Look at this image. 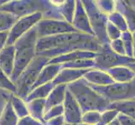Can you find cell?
<instances>
[{
    "label": "cell",
    "instance_id": "obj_27",
    "mask_svg": "<svg viewBox=\"0 0 135 125\" xmlns=\"http://www.w3.org/2000/svg\"><path fill=\"white\" fill-rule=\"evenodd\" d=\"M62 68H72V69H91L95 68L94 59H79L75 61L66 63L61 64Z\"/></svg>",
    "mask_w": 135,
    "mask_h": 125
},
{
    "label": "cell",
    "instance_id": "obj_35",
    "mask_svg": "<svg viewBox=\"0 0 135 125\" xmlns=\"http://www.w3.org/2000/svg\"><path fill=\"white\" fill-rule=\"evenodd\" d=\"M63 113H64L63 104L51 107L45 110V113L44 115V122L48 121V120L55 118H57L59 116H62Z\"/></svg>",
    "mask_w": 135,
    "mask_h": 125
},
{
    "label": "cell",
    "instance_id": "obj_13",
    "mask_svg": "<svg viewBox=\"0 0 135 125\" xmlns=\"http://www.w3.org/2000/svg\"><path fill=\"white\" fill-rule=\"evenodd\" d=\"M55 7V17L57 20H63L71 24L76 9L75 0L67 1H50Z\"/></svg>",
    "mask_w": 135,
    "mask_h": 125
},
{
    "label": "cell",
    "instance_id": "obj_6",
    "mask_svg": "<svg viewBox=\"0 0 135 125\" xmlns=\"http://www.w3.org/2000/svg\"><path fill=\"white\" fill-rule=\"evenodd\" d=\"M81 2L89 18L93 35L101 45L109 44L110 42L106 34V27L108 22V16L99 10L97 7L96 1L82 0Z\"/></svg>",
    "mask_w": 135,
    "mask_h": 125
},
{
    "label": "cell",
    "instance_id": "obj_44",
    "mask_svg": "<svg viewBox=\"0 0 135 125\" xmlns=\"http://www.w3.org/2000/svg\"><path fill=\"white\" fill-rule=\"evenodd\" d=\"M8 3V0H0V8L4 6Z\"/></svg>",
    "mask_w": 135,
    "mask_h": 125
},
{
    "label": "cell",
    "instance_id": "obj_22",
    "mask_svg": "<svg viewBox=\"0 0 135 125\" xmlns=\"http://www.w3.org/2000/svg\"><path fill=\"white\" fill-rule=\"evenodd\" d=\"M3 97L4 100H8L10 102L12 107L15 110V113L18 118H24L25 116L30 115L29 109H28V106L26 102L17 96L15 94H11V93H8V94H3Z\"/></svg>",
    "mask_w": 135,
    "mask_h": 125
},
{
    "label": "cell",
    "instance_id": "obj_26",
    "mask_svg": "<svg viewBox=\"0 0 135 125\" xmlns=\"http://www.w3.org/2000/svg\"><path fill=\"white\" fill-rule=\"evenodd\" d=\"M108 108L117 110L119 113L127 115L135 120V100L111 103Z\"/></svg>",
    "mask_w": 135,
    "mask_h": 125
},
{
    "label": "cell",
    "instance_id": "obj_11",
    "mask_svg": "<svg viewBox=\"0 0 135 125\" xmlns=\"http://www.w3.org/2000/svg\"><path fill=\"white\" fill-rule=\"evenodd\" d=\"M64 113L63 116L65 118L66 123H81L82 111L81 107L73 95L67 89L63 103Z\"/></svg>",
    "mask_w": 135,
    "mask_h": 125
},
{
    "label": "cell",
    "instance_id": "obj_45",
    "mask_svg": "<svg viewBox=\"0 0 135 125\" xmlns=\"http://www.w3.org/2000/svg\"><path fill=\"white\" fill-rule=\"evenodd\" d=\"M108 125H120V123H119V122L118 121V119L116 118L114 121H113L112 123H110L109 124H108Z\"/></svg>",
    "mask_w": 135,
    "mask_h": 125
},
{
    "label": "cell",
    "instance_id": "obj_1",
    "mask_svg": "<svg viewBox=\"0 0 135 125\" xmlns=\"http://www.w3.org/2000/svg\"><path fill=\"white\" fill-rule=\"evenodd\" d=\"M101 44L93 35L79 32L45 37L37 39L36 56L49 59L73 51H89L97 53Z\"/></svg>",
    "mask_w": 135,
    "mask_h": 125
},
{
    "label": "cell",
    "instance_id": "obj_37",
    "mask_svg": "<svg viewBox=\"0 0 135 125\" xmlns=\"http://www.w3.org/2000/svg\"><path fill=\"white\" fill-rule=\"evenodd\" d=\"M109 46L111 49L115 52L116 53H118V55L121 56H126V53H125V49H124V46L121 39H116L113 41H111L109 43Z\"/></svg>",
    "mask_w": 135,
    "mask_h": 125
},
{
    "label": "cell",
    "instance_id": "obj_28",
    "mask_svg": "<svg viewBox=\"0 0 135 125\" xmlns=\"http://www.w3.org/2000/svg\"><path fill=\"white\" fill-rule=\"evenodd\" d=\"M108 18L111 24H113L116 28H118L122 33L128 30V27L126 19L124 18L122 13L118 12V10H115L113 13H111L110 15H108Z\"/></svg>",
    "mask_w": 135,
    "mask_h": 125
},
{
    "label": "cell",
    "instance_id": "obj_10",
    "mask_svg": "<svg viewBox=\"0 0 135 125\" xmlns=\"http://www.w3.org/2000/svg\"><path fill=\"white\" fill-rule=\"evenodd\" d=\"M42 18L43 15L41 13H35L33 14L18 18V20L8 31L7 44L13 45L18 39H20L22 36H24L30 30L35 28Z\"/></svg>",
    "mask_w": 135,
    "mask_h": 125
},
{
    "label": "cell",
    "instance_id": "obj_2",
    "mask_svg": "<svg viewBox=\"0 0 135 125\" xmlns=\"http://www.w3.org/2000/svg\"><path fill=\"white\" fill-rule=\"evenodd\" d=\"M67 89L76 100L82 113L88 111L102 113L109 108L110 102L93 89L83 78L68 84Z\"/></svg>",
    "mask_w": 135,
    "mask_h": 125
},
{
    "label": "cell",
    "instance_id": "obj_30",
    "mask_svg": "<svg viewBox=\"0 0 135 125\" xmlns=\"http://www.w3.org/2000/svg\"><path fill=\"white\" fill-rule=\"evenodd\" d=\"M120 39L123 44L125 53H126V56L128 58H133V36H132V33L129 30L123 32L122 34H121Z\"/></svg>",
    "mask_w": 135,
    "mask_h": 125
},
{
    "label": "cell",
    "instance_id": "obj_4",
    "mask_svg": "<svg viewBox=\"0 0 135 125\" xmlns=\"http://www.w3.org/2000/svg\"><path fill=\"white\" fill-rule=\"evenodd\" d=\"M49 58L36 56L28 67L18 76L17 80L13 83L16 87L15 94L20 98L25 99L30 94L32 88L38 78L42 68L50 62Z\"/></svg>",
    "mask_w": 135,
    "mask_h": 125
},
{
    "label": "cell",
    "instance_id": "obj_43",
    "mask_svg": "<svg viewBox=\"0 0 135 125\" xmlns=\"http://www.w3.org/2000/svg\"><path fill=\"white\" fill-rule=\"evenodd\" d=\"M128 67L131 68L132 70L133 71V73H135V62H134V63H130V64H128Z\"/></svg>",
    "mask_w": 135,
    "mask_h": 125
},
{
    "label": "cell",
    "instance_id": "obj_14",
    "mask_svg": "<svg viewBox=\"0 0 135 125\" xmlns=\"http://www.w3.org/2000/svg\"><path fill=\"white\" fill-rule=\"evenodd\" d=\"M83 78L92 86L103 87L113 84L115 83L108 72L97 68L89 69L83 76Z\"/></svg>",
    "mask_w": 135,
    "mask_h": 125
},
{
    "label": "cell",
    "instance_id": "obj_25",
    "mask_svg": "<svg viewBox=\"0 0 135 125\" xmlns=\"http://www.w3.org/2000/svg\"><path fill=\"white\" fill-rule=\"evenodd\" d=\"M55 85L52 82L36 87L30 91V93L28 94L25 101L26 103H28V102L35 99H45L50 94V93L52 91Z\"/></svg>",
    "mask_w": 135,
    "mask_h": 125
},
{
    "label": "cell",
    "instance_id": "obj_39",
    "mask_svg": "<svg viewBox=\"0 0 135 125\" xmlns=\"http://www.w3.org/2000/svg\"><path fill=\"white\" fill-rule=\"evenodd\" d=\"M117 119L119 122L120 125H135V120L123 113H119L117 117Z\"/></svg>",
    "mask_w": 135,
    "mask_h": 125
},
{
    "label": "cell",
    "instance_id": "obj_32",
    "mask_svg": "<svg viewBox=\"0 0 135 125\" xmlns=\"http://www.w3.org/2000/svg\"><path fill=\"white\" fill-rule=\"evenodd\" d=\"M0 89L11 93V94H15L16 92V87L15 83L4 73L1 68H0Z\"/></svg>",
    "mask_w": 135,
    "mask_h": 125
},
{
    "label": "cell",
    "instance_id": "obj_7",
    "mask_svg": "<svg viewBox=\"0 0 135 125\" xmlns=\"http://www.w3.org/2000/svg\"><path fill=\"white\" fill-rule=\"evenodd\" d=\"M95 68L107 71L108 69L118 66H128L134 63L135 59L127 56H121L111 49L109 44L100 46L94 58Z\"/></svg>",
    "mask_w": 135,
    "mask_h": 125
},
{
    "label": "cell",
    "instance_id": "obj_21",
    "mask_svg": "<svg viewBox=\"0 0 135 125\" xmlns=\"http://www.w3.org/2000/svg\"><path fill=\"white\" fill-rule=\"evenodd\" d=\"M67 91V85L60 84L55 85L45 99V110L56 105L63 104L66 94Z\"/></svg>",
    "mask_w": 135,
    "mask_h": 125
},
{
    "label": "cell",
    "instance_id": "obj_33",
    "mask_svg": "<svg viewBox=\"0 0 135 125\" xmlns=\"http://www.w3.org/2000/svg\"><path fill=\"white\" fill-rule=\"evenodd\" d=\"M119 112L115 109H107L101 113L99 123L97 125H108L117 118Z\"/></svg>",
    "mask_w": 135,
    "mask_h": 125
},
{
    "label": "cell",
    "instance_id": "obj_34",
    "mask_svg": "<svg viewBox=\"0 0 135 125\" xmlns=\"http://www.w3.org/2000/svg\"><path fill=\"white\" fill-rule=\"evenodd\" d=\"M101 113L98 111H88L82 113L81 123L89 125H97L99 123Z\"/></svg>",
    "mask_w": 135,
    "mask_h": 125
},
{
    "label": "cell",
    "instance_id": "obj_24",
    "mask_svg": "<svg viewBox=\"0 0 135 125\" xmlns=\"http://www.w3.org/2000/svg\"><path fill=\"white\" fill-rule=\"evenodd\" d=\"M18 117L13 110L10 102L5 100V104L0 114V125H17Z\"/></svg>",
    "mask_w": 135,
    "mask_h": 125
},
{
    "label": "cell",
    "instance_id": "obj_8",
    "mask_svg": "<svg viewBox=\"0 0 135 125\" xmlns=\"http://www.w3.org/2000/svg\"><path fill=\"white\" fill-rule=\"evenodd\" d=\"M48 8V1L36 0H15L8 1V3L0 8V10L10 13L20 18L35 13H43Z\"/></svg>",
    "mask_w": 135,
    "mask_h": 125
},
{
    "label": "cell",
    "instance_id": "obj_15",
    "mask_svg": "<svg viewBox=\"0 0 135 125\" xmlns=\"http://www.w3.org/2000/svg\"><path fill=\"white\" fill-rule=\"evenodd\" d=\"M15 48L13 45L7 44L0 52V68L10 78L15 69Z\"/></svg>",
    "mask_w": 135,
    "mask_h": 125
},
{
    "label": "cell",
    "instance_id": "obj_31",
    "mask_svg": "<svg viewBox=\"0 0 135 125\" xmlns=\"http://www.w3.org/2000/svg\"><path fill=\"white\" fill-rule=\"evenodd\" d=\"M96 4L99 10L107 16L116 10V1L113 0H98L96 1Z\"/></svg>",
    "mask_w": 135,
    "mask_h": 125
},
{
    "label": "cell",
    "instance_id": "obj_5",
    "mask_svg": "<svg viewBox=\"0 0 135 125\" xmlns=\"http://www.w3.org/2000/svg\"><path fill=\"white\" fill-rule=\"evenodd\" d=\"M90 86L110 103L135 100V78L129 83H114L103 87Z\"/></svg>",
    "mask_w": 135,
    "mask_h": 125
},
{
    "label": "cell",
    "instance_id": "obj_36",
    "mask_svg": "<svg viewBox=\"0 0 135 125\" xmlns=\"http://www.w3.org/2000/svg\"><path fill=\"white\" fill-rule=\"evenodd\" d=\"M106 34H107V37H108V39L109 40V42H111V41L120 39L122 32L108 21V24H107V27H106Z\"/></svg>",
    "mask_w": 135,
    "mask_h": 125
},
{
    "label": "cell",
    "instance_id": "obj_29",
    "mask_svg": "<svg viewBox=\"0 0 135 125\" xmlns=\"http://www.w3.org/2000/svg\"><path fill=\"white\" fill-rule=\"evenodd\" d=\"M17 20L18 18L8 13L0 10V32L9 31Z\"/></svg>",
    "mask_w": 135,
    "mask_h": 125
},
{
    "label": "cell",
    "instance_id": "obj_9",
    "mask_svg": "<svg viewBox=\"0 0 135 125\" xmlns=\"http://www.w3.org/2000/svg\"><path fill=\"white\" fill-rule=\"evenodd\" d=\"M35 29L38 39L77 32L69 23L50 18H42L36 24Z\"/></svg>",
    "mask_w": 135,
    "mask_h": 125
},
{
    "label": "cell",
    "instance_id": "obj_40",
    "mask_svg": "<svg viewBox=\"0 0 135 125\" xmlns=\"http://www.w3.org/2000/svg\"><path fill=\"white\" fill-rule=\"evenodd\" d=\"M65 124H66V121H65V118L63 115L52 119H50L48 121H45L44 123V125H65Z\"/></svg>",
    "mask_w": 135,
    "mask_h": 125
},
{
    "label": "cell",
    "instance_id": "obj_3",
    "mask_svg": "<svg viewBox=\"0 0 135 125\" xmlns=\"http://www.w3.org/2000/svg\"><path fill=\"white\" fill-rule=\"evenodd\" d=\"M37 39L38 37L35 27L18 39L13 44L15 48V69L10 76V79L13 83L17 80L20 73L36 57Z\"/></svg>",
    "mask_w": 135,
    "mask_h": 125
},
{
    "label": "cell",
    "instance_id": "obj_17",
    "mask_svg": "<svg viewBox=\"0 0 135 125\" xmlns=\"http://www.w3.org/2000/svg\"><path fill=\"white\" fill-rule=\"evenodd\" d=\"M61 68H62L61 64H55V63H48V64H46V65L42 68V70L40 71L33 88H32V89H34L35 88L39 87L40 85L45 84V83L53 82L55 77L58 75L60 71L61 70Z\"/></svg>",
    "mask_w": 135,
    "mask_h": 125
},
{
    "label": "cell",
    "instance_id": "obj_20",
    "mask_svg": "<svg viewBox=\"0 0 135 125\" xmlns=\"http://www.w3.org/2000/svg\"><path fill=\"white\" fill-rule=\"evenodd\" d=\"M115 83H129L135 78V73L128 66H118L107 70Z\"/></svg>",
    "mask_w": 135,
    "mask_h": 125
},
{
    "label": "cell",
    "instance_id": "obj_18",
    "mask_svg": "<svg viewBox=\"0 0 135 125\" xmlns=\"http://www.w3.org/2000/svg\"><path fill=\"white\" fill-rule=\"evenodd\" d=\"M96 53L89 52V51H73V52L51 58L49 63L64 64L79 59H94Z\"/></svg>",
    "mask_w": 135,
    "mask_h": 125
},
{
    "label": "cell",
    "instance_id": "obj_38",
    "mask_svg": "<svg viewBox=\"0 0 135 125\" xmlns=\"http://www.w3.org/2000/svg\"><path fill=\"white\" fill-rule=\"evenodd\" d=\"M17 125H44V123L35 119L33 117H31L30 115H28V116H25L24 118H21L18 119Z\"/></svg>",
    "mask_w": 135,
    "mask_h": 125
},
{
    "label": "cell",
    "instance_id": "obj_12",
    "mask_svg": "<svg viewBox=\"0 0 135 125\" xmlns=\"http://www.w3.org/2000/svg\"><path fill=\"white\" fill-rule=\"evenodd\" d=\"M71 25L79 33L93 35L89 18H88L87 13L81 0L76 1V9L75 13H74Z\"/></svg>",
    "mask_w": 135,
    "mask_h": 125
},
{
    "label": "cell",
    "instance_id": "obj_23",
    "mask_svg": "<svg viewBox=\"0 0 135 125\" xmlns=\"http://www.w3.org/2000/svg\"><path fill=\"white\" fill-rule=\"evenodd\" d=\"M28 109L31 117L45 123L44 115L45 113V99H35L27 103Z\"/></svg>",
    "mask_w": 135,
    "mask_h": 125
},
{
    "label": "cell",
    "instance_id": "obj_46",
    "mask_svg": "<svg viewBox=\"0 0 135 125\" xmlns=\"http://www.w3.org/2000/svg\"><path fill=\"white\" fill-rule=\"evenodd\" d=\"M65 125H89V124H86L83 123H66Z\"/></svg>",
    "mask_w": 135,
    "mask_h": 125
},
{
    "label": "cell",
    "instance_id": "obj_19",
    "mask_svg": "<svg viewBox=\"0 0 135 125\" xmlns=\"http://www.w3.org/2000/svg\"><path fill=\"white\" fill-rule=\"evenodd\" d=\"M116 10L123 15L128 24V30L133 33L135 31V7L128 1H116Z\"/></svg>",
    "mask_w": 135,
    "mask_h": 125
},
{
    "label": "cell",
    "instance_id": "obj_41",
    "mask_svg": "<svg viewBox=\"0 0 135 125\" xmlns=\"http://www.w3.org/2000/svg\"><path fill=\"white\" fill-rule=\"evenodd\" d=\"M8 31L0 32V52H1L3 48L8 44Z\"/></svg>",
    "mask_w": 135,
    "mask_h": 125
},
{
    "label": "cell",
    "instance_id": "obj_16",
    "mask_svg": "<svg viewBox=\"0 0 135 125\" xmlns=\"http://www.w3.org/2000/svg\"><path fill=\"white\" fill-rule=\"evenodd\" d=\"M89 70V69H72V68H62L60 71L58 75L55 77L54 81L52 82L54 85H68L70 83H72L81 78H83L85 73Z\"/></svg>",
    "mask_w": 135,
    "mask_h": 125
},
{
    "label": "cell",
    "instance_id": "obj_42",
    "mask_svg": "<svg viewBox=\"0 0 135 125\" xmlns=\"http://www.w3.org/2000/svg\"><path fill=\"white\" fill-rule=\"evenodd\" d=\"M133 36V58L135 59V31L132 33Z\"/></svg>",
    "mask_w": 135,
    "mask_h": 125
}]
</instances>
